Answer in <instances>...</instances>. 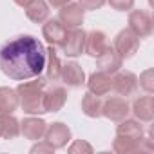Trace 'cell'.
<instances>
[{"label": "cell", "mask_w": 154, "mask_h": 154, "mask_svg": "<svg viewBox=\"0 0 154 154\" xmlns=\"http://www.w3.org/2000/svg\"><path fill=\"white\" fill-rule=\"evenodd\" d=\"M84 8L80 4H65L60 8V15H58V20L67 27V29H72V27H80L82 22H84Z\"/></svg>", "instance_id": "8"}, {"label": "cell", "mask_w": 154, "mask_h": 154, "mask_svg": "<svg viewBox=\"0 0 154 154\" xmlns=\"http://www.w3.org/2000/svg\"><path fill=\"white\" fill-rule=\"evenodd\" d=\"M143 140V138H141ZM141 140H129V138H122V136H116L114 143H112V149L120 154H127V152H136V150H141Z\"/></svg>", "instance_id": "24"}, {"label": "cell", "mask_w": 154, "mask_h": 154, "mask_svg": "<svg viewBox=\"0 0 154 154\" xmlns=\"http://www.w3.org/2000/svg\"><path fill=\"white\" fill-rule=\"evenodd\" d=\"M102 114L112 122H122L129 114V103L123 96H114L109 98L102 103Z\"/></svg>", "instance_id": "6"}, {"label": "cell", "mask_w": 154, "mask_h": 154, "mask_svg": "<svg viewBox=\"0 0 154 154\" xmlns=\"http://www.w3.org/2000/svg\"><path fill=\"white\" fill-rule=\"evenodd\" d=\"M132 112L141 122H152L154 118V98L152 96H140L132 103Z\"/></svg>", "instance_id": "17"}, {"label": "cell", "mask_w": 154, "mask_h": 154, "mask_svg": "<svg viewBox=\"0 0 154 154\" xmlns=\"http://www.w3.org/2000/svg\"><path fill=\"white\" fill-rule=\"evenodd\" d=\"M53 150H54V147L49 141H42V143H38L31 149V152H53Z\"/></svg>", "instance_id": "29"}, {"label": "cell", "mask_w": 154, "mask_h": 154, "mask_svg": "<svg viewBox=\"0 0 154 154\" xmlns=\"http://www.w3.org/2000/svg\"><path fill=\"white\" fill-rule=\"evenodd\" d=\"M85 31L80 27L67 29V35L63 38V44L60 45L63 49L65 56H80L85 49Z\"/></svg>", "instance_id": "4"}, {"label": "cell", "mask_w": 154, "mask_h": 154, "mask_svg": "<svg viewBox=\"0 0 154 154\" xmlns=\"http://www.w3.org/2000/svg\"><path fill=\"white\" fill-rule=\"evenodd\" d=\"M62 60L58 56V51L51 45L45 49V80L47 82H56L60 80V72H62Z\"/></svg>", "instance_id": "14"}, {"label": "cell", "mask_w": 154, "mask_h": 154, "mask_svg": "<svg viewBox=\"0 0 154 154\" xmlns=\"http://www.w3.org/2000/svg\"><path fill=\"white\" fill-rule=\"evenodd\" d=\"M78 150H85V152H93V149H91V145H89V143H85V141H80V140H78V141H74V143H72V145L69 147V152H72V154H74V152H78Z\"/></svg>", "instance_id": "28"}, {"label": "cell", "mask_w": 154, "mask_h": 154, "mask_svg": "<svg viewBox=\"0 0 154 154\" xmlns=\"http://www.w3.org/2000/svg\"><path fill=\"white\" fill-rule=\"evenodd\" d=\"M20 105L18 93L9 87H0V114H11Z\"/></svg>", "instance_id": "20"}, {"label": "cell", "mask_w": 154, "mask_h": 154, "mask_svg": "<svg viewBox=\"0 0 154 154\" xmlns=\"http://www.w3.org/2000/svg\"><path fill=\"white\" fill-rule=\"evenodd\" d=\"M122 63H123V60H122V56L112 49V45H111L109 49H105V51L98 56V62H96L98 71H103V72H107V74H114L116 71H120V69H122Z\"/></svg>", "instance_id": "13"}, {"label": "cell", "mask_w": 154, "mask_h": 154, "mask_svg": "<svg viewBox=\"0 0 154 154\" xmlns=\"http://www.w3.org/2000/svg\"><path fill=\"white\" fill-rule=\"evenodd\" d=\"M89 91L96 96H105L111 93L112 89V78H111V74L103 72V71H98V72H93L89 76Z\"/></svg>", "instance_id": "12"}, {"label": "cell", "mask_w": 154, "mask_h": 154, "mask_svg": "<svg viewBox=\"0 0 154 154\" xmlns=\"http://www.w3.org/2000/svg\"><path fill=\"white\" fill-rule=\"evenodd\" d=\"M42 33H44V38L51 45H62L63 44V38L67 35V27L60 20H49L47 24H44Z\"/></svg>", "instance_id": "15"}, {"label": "cell", "mask_w": 154, "mask_h": 154, "mask_svg": "<svg viewBox=\"0 0 154 154\" xmlns=\"http://www.w3.org/2000/svg\"><path fill=\"white\" fill-rule=\"evenodd\" d=\"M45 85H47V80L42 78V74H40L36 76L35 82H24L17 87L18 102L27 114L45 112V105H44V87Z\"/></svg>", "instance_id": "2"}, {"label": "cell", "mask_w": 154, "mask_h": 154, "mask_svg": "<svg viewBox=\"0 0 154 154\" xmlns=\"http://www.w3.org/2000/svg\"><path fill=\"white\" fill-rule=\"evenodd\" d=\"M109 47H111V42H109V38H107V35L103 31H91V33L85 35V49H84V53L98 58Z\"/></svg>", "instance_id": "9"}, {"label": "cell", "mask_w": 154, "mask_h": 154, "mask_svg": "<svg viewBox=\"0 0 154 154\" xmlns=\"http://www.w3.org/2000/svg\"><path fill=\"white\" fill-rule=\"evenodd\" d=\"M20 134V123L11 114H0V136L6 140H13Z\"/></svg>", "instance_id": "21"}, {"label": "cell", "mask_w": 154, "mask_h": 154, "mask_svg": "<svg viewBox=\"0 0 154 154\" xmlns=\"http://www.w3.org/2000/svg\"><path fill=\"white\" fill-rule=\"evenodd\" d=\"M45 129H47V123L38 118H26L20 125V132L27 140H40L45 134Z\"/></svg>", "instance_id": "18"}, {"label": "cell", "mask_w": 154, "mask_h": 154, "mask_svg": "<svg viewBox=\"0 0 154 154\" xmlns=\"http://www.w3.org/2000/svg\"><path fill=\"white\" fill-rule=\"evenodd\" d=\"M129 29L138 36V38H145L152 33V18L147 11H132L129 15Z\"/></svg>", "instance_id": "7"}, {"label": "cell", "mask_w": 154, "mask_h": 154, "mask_svg": "<svg viewBox=\"0 0 154 154\" xmlns=\"http://www.w3.org/2000/svg\"><path fill=\"white\" fill-rule=\"evenodd\" d=\"M138 47H140V38H138L131 29H123V31H120L118 36H116L114 42H112V49L122 56V60H125V58H132V56L136 54Z\"/></svg>", "instance_id": "3"}, {"label": "cell", "mask_w": 154, "mask_h": 154, "mask_svg": "<svg viewBox=\"0 0 154 154\" xmlns=\"http://www.w3.org/2000/svg\"><path fill=\"white\" fill-rule=\"evenodd\" d=\"M78 4H80L84 9L94 11V9H100V8L105 4V0H78Z\"/></svg>", "instance_id": "27"}, {"label": "cell", "mask_w": 154, "mask_h": 154, "mask_svg": "<svg viewBox=\"0 0 154 154\" xmlns=\"http://www.w3.org/2000/svg\"><path fill=\"white\" fill-rule=\"evenodd\" d=\"M109 4L116 11H129L134 6V0H109Z\"/></svg>", "instance_id": "26"}, {"label": "cell", "mask_w": 154, "mask_h": 154, "mask_svg": "<svg viewBox=\"0 0 154 154\" xmlns=\"http://www.w3.org/2000/svg\"><path fill=\"white\" fill-rule=\"evenodd\" d=\"M67 100V93L63 87H51L47 91H44V105H45V112H56L63 107Z\"/></svg>", "instance_id": "16"}, {"label": "cell", "mask_w": 154, "mask_h": 154, "mask_svg": "<svg viewBox=\"0 0 154 154\" xmlns=\"http://www.w3.org/2000/svg\"><path fill=\"white\" fill-rule=\"evenodd\" d=\"M47 2L53 6V8H62V6H65V4H69L71 0H47Z\"/></svg>", "instance_id": "30"}, {"label": "cell", "mask_w": 154, "mask_h": 154, "mask_svg": "<svg viewBox=\"0 0 154 154\" xmlns=\"http://www.w3.org/2000/svg\"><path fill=\"white\" fill-rule=\"evenodd\" d=\"M60 78L69 87H80V85L85 84V72L76 62H67L65 65H62Z\"/></svg>", "instance_id": "11"}, {"label": "cell", "mask_w": 154, "mask_h": 154, "mask_svg": "<svg viewBox=\"0 0 154 154\" xmlns=\"http://www.w3.org/2000/svg\"><path fill=\"white\" fill-rule=\"evenodd\" d=\"M138 84L147 91V93H152V89H154V84H152V71L149 69V71H145L141 76H140V80H138Z\"/></svg>", "instance_id": "25"}, {"label": "cell", "mask_w": 154, "mask_h": 154, "mask_svg": "<svg viewBox=\"0 0 154 154\" xmlns=\"http://www.w3.org/2000/svg\"><path fill=\"white\" fill-rule=\"evenodd\" d=\"M0 138H2V136H0Z\"/></svg>", "instance_id": "32"}, {"label": "cell", "mask_w": 154, "mask_h": 154, "mask_svg": "<svg viewBox=\"0 0 154 154\" xmlns=\"http://www.w3.org/2000/svg\"><path fill=\"white\" fill-rule=\"evenodd\" d=\"M45 141H49L54 149H62L67 145V141L71 140V129L65 123H53L51 127L45 129Z\"/></svg>", "instance_id": "10"}, {"label": "cell", "mask_w": 154, "mask_h": 154, "mask_svg": "<svg viewBox=\"0 0 154 154\" xmlns=\"http://www.w3.org/2000/svg\"><path fill=\"white\" fill-rule=\"evenodd\" d=\"M0 69L17 82L36 78L45 69V47L31 35L17 36L0 49Z\"/></svg>", "instance_id": "1"}, {"label": "cell", "mask_w": 154, "mask_h": 154, "mask_svg": "<svg viewBox=\"0 0 154 154\" xmlns=\"http://www.w3.org/2000/svg\"><path fill=\"white\" fill-rule=\"evenodd\" d=\"M102 103L103 102L100 100V96H96L89 91V93H85V96L82 100V111L89 118H98V116H102Z\"/></svg>", "instance_id": "23"}, {"label": "cell", "mask_w": 154, "mask_h": 154, "mask_svg": "<svg viewBox=\"0 0 154 154\" xmlns=\"http://www.w3.org/2000/svg\"><path fill=\"white\" fill-rule=\"evenodd\" d=\"M26 9V15L31 22L35 24H42L47 20L49 17V6L45 0H31V2L24 8Z\"/></svg>", "instance_id": "19"}, {"label": "cell", "mask_w": 154, "mask_h": 154, "mask_svg": "<svg viewBox=\"0 0 154 154\" xmlns=\"http://www.w3.org/2000/svg\"><path fill=\"white\" fill-rule=\"evenodd\" d=\"M13 2H15L17 6H20V8H26V6L31 2V0H13Z\"/></svg>", "instance_id": "31"}, {"label": "cell", "mask_w": 154, "mask_h": 154, "mask_svg": "<svg viewBox=\"0 0 154 154\" xmlns=\"http://www.w3.org/2000/svg\"><path fill=\"white\" fill-rule=\"evenodd\" d=\"M116 136L122 138H129V140H141L143 136V129L138 122L134 120H122V123L116 129Z\"/></svg>", "instance_id": "22"}, {"label": "cell", "mask_w": 154, "mask_h": 154, "mask_svg": "<svg viewBox=\"0 0 154 154\" xmlns=\"http://www.w3.org/2000/svg\"><path fill=\"white\" fill-rule=\"evenodd\" d=\"M138 87H140L138 76L134 72H131V71H116V76L112 78V89L120 96H123V98L132 96V94H136Z\"/></svg>", "instance_id": "5"}]
</instances>
